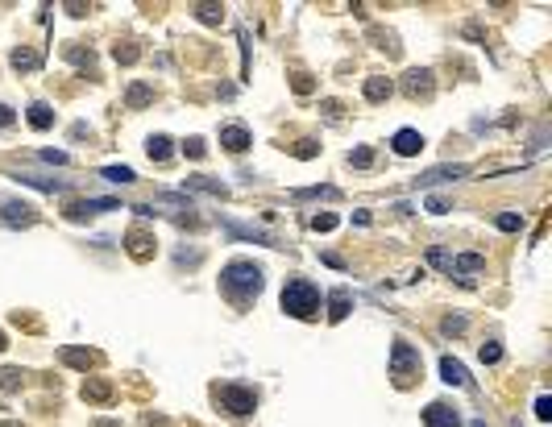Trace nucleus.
<instances>
[{"mask_svg":"<svg viewBox=\"0 0 552 427\" xmlns=\"http://www.w3.org/2000/svg\"><path fill=\"white\" fill-rule=\"evenodd\" d=\"M220 287H224V295H233L237 303H245V299H253L262 291V266L237 257V262H229L220 270Z\"/></svg>","mask_w":552,"mask_h":427,"instance_id":"nucleus-1","label":"nucleus"},{"mask_svg":"<svg viewBox=\"0 0 552 427\" xmlns=\"http://www.w3.org/2000/svg\"><path fill=\"white\" fill-rule=\"evenodd\" d=\"M283 311H291L295 320H312L320 311V291L308 278H291L283 287Z\"/></svg>","mask_w":552,"mask_h":427,"instance_id":"nucleus-2","label":"nucleus"},{"mask_svg":"<svg viewBox=\"0 0 552 427\" xmlns=\"http://www.w3.org/2000/svg\"><path fill=\"white\" fill-rule=\"evenodd\" d=\"M428 257H432V266H440L445 274H453V278L465 282V287L478 282V274H482V266H486L482 253H461V257H453V253H445V249H432Z\"/></svg>","mask_w":552,"mask_h":427,"instance_id":"nucleus-3","label":"nucleus"},{"mask_svg":"<svg viewBox=\"0 0 552 427\" xmlns=\"http://www.w3.org/2000/svg\"><path fill=\"white\" fill-rule=\"evenodd\" d=\"M391 365H395V382L399 386H411L416 378H420V353L411 349V345H395V353H391Z\"/></svg>","mask_w":552,"mask_h":427,"instance_id":"nucleus-4","label":"nucleus"},{"mask_svg":"<svg viewBox=\"0 0 552 427\" xmlns=\"http://www.w3.org/2000/svg\"><path fill=\"white\" fill-rule=\"evenodd\" d=\"M216 399L224 403V411H229V415H249V411L258 407V394H253V390H245V386H233V382L216 386Z\"/></svg>","mask_w":552,"mask_h":427,"instance_id":"nucleus-5","label":"nucleus"},{"mask_svg":"<svg viewBox=\"0 0 552 427\" xmlns=\"http://www.w3.org/2000/svg\"><path fill=\"white\" fill-rule=\"evenodd\" d=\"M0 220L4 224H33L37 220V208L33 203H21V199H4L0 203Z\"/></svg>","mask_w":552,"mask_h":427,"instance_id":"nucleus-6","label":"nucleus"},{"mask_svg":"<svg viewBox=\"0 0 552 427\" xmlns=\"http://www.w3.org/2000/svg\"><path fill=\"white\" fill-rule=\"evenodd\" d=\"M116 208H121L116 199H79V203H71V208H66V216H71V220H87V216L116 212Z\"/></svg>","mask_w":552,"mask_h":427,"instance_id":"nucleus-7","label":"nucleus"},{"mask_svg":"<svg viewBox=\"0 0 552 427\" xmlns=\"http://www.w3.org/2000/svg\"><path fill=\"white\" fill-rule=\"evenodd\" d=\"M220 145H224L229 154H245V149H249V129H245V125H224V129H220Z\"/></svg>","mask_w":552,"mask_h":427,"instance_id":"nucleus-8","label":"nucleus"},{"mask_svg":"<svg viewBox=\"0 0 552 427\" xmlns=\"http://www.w3.org/2000/svg\"><path fill=\"white\" fill-rule=\"evenodd\" d=\"M403 87H407L411 100H428V96H432V71H428V66H424V71H407V83H403Z\"/></svg>","mask_w":552,"mask_h":427,"instance_id":"nucleus-9","label":"nucleus"},{"mask_svg":"<svg viewBox=\"0 0 552 427\" xmlns=\"http://www.w3.org/2000/svg\"><path fill=\"white\" fill-rule=\"evenodd\" d=\"M424 424L428 427H461V415H457L453 407H445V403H432V407L424 411Z\"/></svg>","mask_w":552,"mask_h":427,"instance_id":"nucleus-10","label":"nucleus"},{"mask_svg":"<svg viewBox=\"0 0 552 427\" xmlns=\"http://www.w3.org/2000/svg\"><path fill=\"white\" fill-rule=\"evenodd\" d=\"M391 145H395V154H399V158H411V154H420V149H424V137H420L416 129H399Z\"/></svg>","mask_w":552,"mask_h":427,"instance_id":"nucleus-11","label":"nucleus"},{"mask_svg":"<svg viewBox=\"0 0 552 427\" xmlns=\"http://www.w3.org/2000/svg\"><path fill=\"white\" fill-rule=\"evenodd\" d=\"M440 374H445V382H449V386H470L465 365H461V361H453V357H440Z\"/></svg>","mask_w":552,"mask_h":427,"instance_id":"nucleus-12","label":"nucleus"},{"mask_svg":"<svg viewBox=\"0 0 552 427\" xmlns=\"http://www.w3.org/2000/svg\"><path fill=\"white\" fill-rule=\"evenodd\" d=\"M461 174H470V166H440V170H428L420 183L432 187V183H449V179H461Z\"/></svg>","mask_w":552,"mask_h":427,"instance_id":"nucleus-13","label":"nucleus"},{"mask_svg":"<svg viewBox=\"0 0 552 427\" xmlns=\"http://www.w3.org/2000/svg\"><path fill=\"white\" fill-rule=\"evenodd\" d=\"M391 96V79H382V75H374V79H366V100H374V104H382Z\"/></svg>","mask_w":552,"mask_h":427,"instance_id":"nucleus-14","label":"nucleus"},{"mask_svg":"<svg viewBox=\"0 0 552 427\" xmlns=\"http://www.w3.org/2000/svg\"><path fill=\"white\" fill-rule=\"evenodd\" d=\"M29 125H33V129H50V125H54L50 104H29Z\"/></svg>","mask_w":552,"mask_h":427,"instance_id":"nucleus-15","label":"nucleus"},{"mask_svg":"<svg viewBox=\"0 0 552 427\" xmlns=\"http://www.w3.org/2000/svg\"><path fill=\"white\" fill-rule=\"evenodd\" d=\"M145 154H150L154 162H166V158H170V137H162V133L150 137V141H145Z\"/></svg>","mask_w":552,"mask_h":427,"instance_id":"nucleus-16","label":"nucleus"},{"mask_svg":"<svg viewBox=\"0 0 552 427\" xmlns=\"http://www.w3.org/2000/svg\"><path fill=\"white\" fill-rule=\"evenodd\" d=\"M37 62H42V58H37L29 46H17V50H12V66H17V71H33Z\"/></svg>","mask_w":552,"mask_h":427,"instance_id":"nucleus-17","label":"nucleus"},{"mask_svg":"<svg viewBox=\"0 0 552 427\" xmlns=\"http://www.w3.org/2000/svg\"><path fill=\"white\" fill-rule=\"evenodd\" d=\"M62 361H66V365H79V370H87V365H96L100 357H96V353H83V349H62Z\"/></svg>","mask_w":552,"mask_h":427,"instance_id":"nucleus-18","label":"nucleus"},{"mask_svg":"<svg viewBox=\"0 0 552 427\" xmlns=\"http://www.w3.org/2000/svg\"><path fill=\"white\" fill-rule=\"evenodd\" d=\"M129 253H133V257H145V253H150V233H141V228L129 233Z\"/></svg>","mask_w":552,"mask_h":427,"instance_id":"nucleus-19","label":"nucleus"},{"mask_svg":"<svg viewBox=\"0 0 552 427\" xmlns=\"http://www.w3.org/2000/svg\"><path fill=\"white\" fill-rule=\"evenodd\" d=\"M328 307H332V311H328L332 320H345V316H349V291H337V295L328 299Z\"/></svg>","mask_w":552,"mask_h":427,"instance_id":"nucleus-20","label":"nucleus"},{"mask_svg":"<svg viewBox=\"0 0 552 427\" xmlns=\"http://www.w3.org/2000/svg\"><path fill=\"white\" fill-rule=\"evenodd\" d=\"M108 394H112L108 382H87V386H83V399H91V403H104Z\"/></svg>","mask_w":552,"mask_h":427,"instance_id":"nucleus-21","label":"nucleus"},{"mask_svg":"<svg viewBox=\"0 0 552 427\" xmlns=\"http://www.w3.org/2000/svg\"><path fill=\"white\" fill-rule=\"evenodd\" d=\"M104 179H108V183H133L137 174H133L129 166H104Z\"/></svg>","mask_w":552,"mask_h":427,"instance_id":"nucleus-22","label":"nucleus"},{"mask_svg":"<svg viewBox=\"0 0 552 427\" xmlns=\"http://www.w3.org/2000/svg\"><path fill=\"white\" fill-rule=\"evenodd\" d=\"M195 12H199V21H208V25H216V21L224 17V8H220V4H195Z\"/></svg>","mask_w":552,"mask_h":427,"instance_id":"nucleus-23","label":"nucleus"},{"mask_svg":"<svg viewBox=\"0 0 552 427\" xmlns=\"http://www.w3.org/2000/svg\"><path fill=\"white\" fill-rule=\"evenodd\" d=\"M150 96H154V91H150L145 83H133V87H129V108H141Z\"/></svg>","mask_w":552,"mask_h":427,"instance_id":"nucleus-24","label":"nucleus"},{"mask_svg":"<svg viewBox=\"0 0 552 427\" xmlns=\"http://www.w3.org/2000/svg\"><path fill=\"white\" fill-rule=\"evenodd\" d=\"M187 187H195V191H212V195H224V187H220V183H212V179H204V174L187 179Z\"/></svg>","mask_w":552,"mask_h":427,"instance_id":"nucleus-25","label":"nucleus"},{"mask_svg":"<svg viewBox=\"0 0 552 427\" xmlns=\"http://www.w3.org/2000/svg\"><path fill=\"white\" fill-rule=\"evenodd\" d=\"M495 224H499L503 233H519V228H524V216H515V212H503Z\"/></svg>","mask_w":552,"mask_h":427,"instance_id":"nucleus-26","label":"nucleus"},{"mask_svg":"<svg viewBox=\"0 0 552 427\" xmlns=\"http://www.w3.org/2000/svg\"><path fill=\"white\" fill-rule=\"evenodd\" d=\"M291 87H295L299 96H308V91H312L316 83H312V75H308V71H295V75H291Z\"/></svg>","mask_w":552,"mask_h":427,"instance_id":"nucleus-27","label":"nucleus"},{"mask_svg":"<svg viewBox=\"0 0 552 427\" xmlns=\"http://www.w3.org/2000/svg\"><path fill=\"white\" fill-rule=\"evenodd\" d=\"M312 228H316V233H328V228H337V216H332V212H316V216H312Z\"/></svg>","mask_w":552,"mask_h":427,"instance_id":"nucleus-28","label":"nucleus"},{"mask_svg":"<svg viewBox=\"0 0 552 427\" xmlns=\"http://www.w3.org/2000/svg\"><path fill=\"white\" fill-rule=\"evenodd\" d=\"M183 154H191V158H204V154H208L204 137H187V141H183Z\"/></svg>","mask_w":552,"mask_h":427,"instance_id":"nucleus-29","label":"nucleus"},{"mask_svg":"<svg viewBox=\"0 0 552 427\" xmlns=\"http://www.w3.org/2000/svg\"><path fill=\"white\" fill-rule=\"evenodd\" d=\"M370 162H374V149L370 145H362V149L349 154V166H370Z\"/></svg>","mask_w":552,"mask_h":427,"instance_id":"nucleus-30","label":"nucleus"},{"mask_svg":"<svg viewBox=\"0 0 552 427\" xmlns=\"http://www.w3.org/2000/svg\"><path fill=\"white\" fill-rule=\"evenodd\" d=\"M21 386V370H0V390H17Z\"/></svg>","mask_w":552,"mask_h":427,"instance_id":"nucleus-31","label":"nucleus"},{"mask_svg":"<svg viewBox=\"0 0 552 427\" xmlns=\"http://www.w3.org/2000/svg\"><path fill=\"white\" fill-rule=\"evenodd\" d=\"M478 357H482V361H486V365H495V361H499V357H503V349H499V345H495V340H490V345H482V353H478Z\"/></svg>","mask_w":552,"mask_h":427,"instance_id":"nucleus-32","label":"nucleus"},{"mask_svg":"<svg viewBox=\"0 0 552 427\" xmlns=\"http://www.w3.org/2000/svg\"><path fill=\"white\" fill-rule=\"evenodd\" d=\"M536 415H540V419H552V399H549V394H540V399H536Z\"/></svg>","mask_w":552,"mask_h":427,"instance_id":"nucleus-33","label":"nucleus"},{"mask_svg":"<svg viewBox=\"0 0 552 427\" xmlns=\"http://www.w3.org/2000/svg\"><path fill=\"white\" fill-rule=\"evenodd\" d=\"M445 332H449V336L465 332V320H461V316H449V320H445Z\"/></svg>","mask_w":552,"mask_h":427,"instance_id":"nucleus-34","label":"nucleus"},{"mask_svg":"<svg viewBox=\"0 0 552 427\" xmlns=\"http://www.w3.org/2000/svg\"><path fill=\"white\" fill-rule=\"evenodd\" d=\"M295 154H299V158H312V154H316V141H299V149H295Z\"/></svg>","mask_w":552,"mask_h":427,"instance_id":"nucleus-35","label":"nucleus"},{"mask_svg":"<svg viewBox=\"0 0 552 427\" xmlns=\"http://www.w3.org/2000/svg\"><path fill=\"white\" fill-rule=\"evenodd\" d=\"M12 125V108L8 104H0V129H8Z\"/></svg>","mask_w":552,"mask_h":427,"instance_id":"nucleus-36","label":"nucleus"},{"mask_svg":"<svg viewBox=\"0 0 552 427\" xmlns=\"http://www.w3.org/2000/svg\"><path fill=\"white\" fill-rule=\"evenodd\" d=\"M91 427H121V424H108V419H96Z\"/></svg>","mask_w":552,"mask_h":427,"instance_id":"nucleus-37","label":"nucleus"},{"mask_svg":"<svg viewBox=\"0 0 552 427\" xmlns=\"http://www.w3.org/2000/svg\"><path fill=\"white\" fill-rule=\"evenodd\" d=\"M0 349H4V332H0Z\"/></svg>","mask_w":552,"mask_h":427,"instance_id":"nucleus-38","label":"nucleus"}]
</instances>
